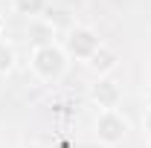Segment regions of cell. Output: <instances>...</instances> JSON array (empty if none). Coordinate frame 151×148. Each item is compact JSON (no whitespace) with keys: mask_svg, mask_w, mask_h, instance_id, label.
Masks as SVG:
<instances>
[{"mask_svg":"<svg viewBox=\"0 0 151 148\" xmlns=\"http://www.w3.org/2000/svg\"><path fill=\"white\" fill-rule=\"evenodd\" d=\"M67 52L64 47L58 44H41L32 50V58H29V67L32 73L41 78V81H58L61 75L67 73Z\"/></svg>","mask_w":151,"mask_h":148,"instance_id":"1","label":"cell"},{"mask_svg":"<svg viewBox=\"0 0 151 148\" xmlns=\"http://www.w3.org/2000/svg\"><path fill=\"white\" fill-rule=\"evenodd\" d=\"M99 47H102V41L96 35V29L81 26V23L70 26L64 35V52H67V58H76V61H90V55Z\"/></svg>","mask_w":151,"mask_h":148,"instance_id":"2","label":"cell"},{"mask_svg":"<svg viewBox=\"0 0 151 148\" xmlns=\"http://www.w3.org/2000/svg\"><path fill=\"white\" fill-rule=\"evenodd\" d=\"M128 119L119 111H99L96 116V139L102 145H119L128 137Z\"/></svg>","mask_w":151,"mask_h":148,"instance_id":"3","label":"cell"},{"mask_svg":"<svg viewBox=\"0 0 151 148\" xmlns=\"http://www.w3.org/2000/svg\"><path fill=\"white\" fill-rule=\"evenodd\" d=\"M90 102H93L99 111H116L119 102H122V84L113 78V75H99L93 84H90Z\"/></svg>","mask_w":151,"mask_h":148,"instance_id":"4","label":"cell"},{"mask_svg":"<svg viewBox=\"0 0 151 148\" xmlns=\"http://www.w3.org/2000/svg\"><path fill=\"white\" fill-rule=\"evenodd\" d=\"M87 67H90L96 75H111L113 70L119 67V52H116L113 47H108V44H102V47L96 50L93 55H90Z\"/></svg>","mask_w":151,"mask_h":148,"instance_id":"5","label":"cell"},{"mask_svg":"<svg viewBox=\"0 0 151 148\" xmlns=\"http://www.w3.org/2000/svg\"><path fill=\"white\" fill-rule=\"evenodd\" d=\"M12 9L23 15V18H38V15H44L47 9H50V0H12Z\"/></svg>","mask_w":151,"mask_h":148,"instance_id":"6","label":"cell"},{"mask_svg":"<svg viewBox=\"0 0 151 148\" xmlns=\"http://www.w3.org/2000/svg\"><path fill=\"white\" fill-rule=\"evenodd\" d=\"M12 64H15V50H12V44L9 41H3L0 38V75H6L12 70Z\"/></svg>","mask_w":151,"mask_h":148,"instance_id":"7","label":"cell"},{"mask_svg":"<svg viewBox=\"0 0 151 148\" xmlns=\"http://www.w3.org/2000/svg\"><path fill=\"white\" fill-rule=\"evenodd\" d=\"M142 128H145V134L151 137V108L145 111V116H142Z\"/></svg>","mask_w":151,"mask_h":148,"instance_id":"8","label":"cell"},{"mask_svg":"<svg viewBox=\"0 0 151 148\" xmlns=\"http://www.w3.org/2000/svg\"><path fill=\"white\" fill-rule=\"evenodd\" d=\"M23 148H47V145H41V142H29V145H23Z\"/></svg>","mask_w":151,"mask_h":148,"instance_id":"9","label":"cell"}]
</instances>
